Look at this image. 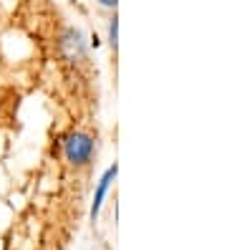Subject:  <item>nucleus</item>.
<instances>
[{
    "instance_id": "nucleus-4",
    "label": "nucleus",
    "mask_w": 252,
    "mask_h": 250,
    "mask_svg": "<svg viewBox=\"0 0 252 250\" xmlns=\"http://www.w3.org/2000/svg\"><path fill=\"white\" fill-rule=\"evenodd\" d=\"M106 40H109V46L116 51V46H119V18L116 15H111L109 18V31H106Z\"/></svg>"
},
{
    "instance_id": "nucleus-5",
    "label": "nucleus",
    "mask_w": 252,
    "mask_h": 250,
    "mask_svg": "<svg viewBox=\"0 0 252 250\" xmlns=\"http://www.w3.org/2000/svg\"><path fill=\"white\" fill-rule=\"evenodd\" d=\"M98 5H101V8H106V10H116L119 0H98Z\"/></svg>"
},
{
    "instance_id": "nucleus-2",
    "label": "nucleus",
    "mask_w": 252,
    "mask_h": 250,
    "mask_svg": "<svg viewBox=\"0 0 252 250\" xmlns=\"http://www.w3.org/2000/svg\"><path fill=\"white\" fill-rule=\"evenodd\" d=\"M58 56L66 61L71 69H81L89 61V43L86 36L76 26H66L58 33Z\"/></svg>"
},
{
    "instance_id": "nucleus-3",
    "label": "nucleus",
    "mask_w": 252,
    "mask_h": 250,
    "mask_svg": "<svg viewBox=\"0 0 252 250\" xmlns=\"http://www.w3.org/2000/svg\"><path fill=\"white\" fill-rule=\"evenodd\" d=\"M116 177H119V167H116V164H111L109 170L101 175V179H98V184H96V192H94V202H91V220H94V222H96V217H98V213H101L103 202H106V195H109V190H111V184H114Z\"/></svg>"
},
{
    "instance_id": "nucleus-1",
    "label": "nucleus",
    "mask_w": 252,
    "mask_h": 250,
    "mask_svg": "<svg viewBox=\"0 0 252 250\" xmlns=\"http://www.w3.org/2000/svg\"><path fill=\"white\" fill-rule=\"evenodd\" d=\"M96 152H98V142L91 132L73 129L61 137V154L66 159V164L76 167V170L91 167V162L96 159Z\"/></svg>"
}]
</instances>
